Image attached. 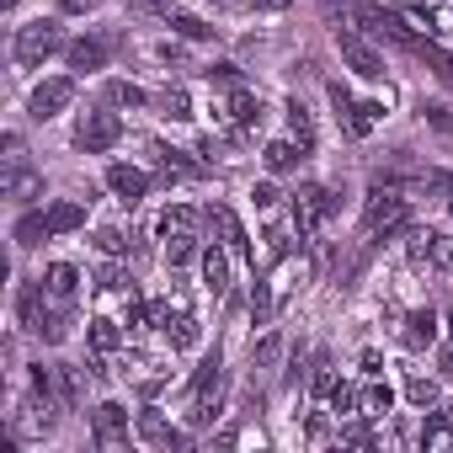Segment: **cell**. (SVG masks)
I'll use <instances>...</instances> for the list:
<instances>
[{"label":"cell","mask_w":453,"mask_h":453,"mask_svg":"<svg viewBox=\"0 0 453 453\" xmlns=\"http://www.w3.org/2000/svg\"><path fill=\"white\" fill-rule=\"evenodd\" d=\"M405 219H411V208H405V197H400V187L389 181H379L373 192H368V208H363V224H368V235H395V230H405Z\"/></svg>","instance_id":"cell-1"},{"label":"cell","mask_w":453,"mask_h":453,"mask_svg":"<svg viewBox=\"0 0 453 453\" xmlns=\"http://www.w3.org/2000/svg\"><path fill=\"white\" fill-rule=\"evenodd\" d=\"M49 54H59V22H27V27H17L12 59H17L22 70H38Z\"/></svg>","instance_id":"cell-2"},{"label":"cell","mask_w":453,"mask_h":453,"mask_svg":"<svg viewBox=\"0 0 453 453\" xmlns=\"http://www.w3.org/2000/svg\"><path fill=\"white\" fill-rule=\"evenodd\" d=\"M331 213H336V192L331 187H315L310 181V187L294 192V224H299V235H315Z\"/></svg>","instance_id":"cell-3"},{"label":"cell","mask_w":453,"mask_h":453,"mask_svg":"<svg viewBox=\"0 0 453 453\" xmlns=\"http://www.w3.org/2000/svg\"><path fill=\"white\" fill-rule=\"evenodd\" d=\"M336 49H342V59H347L363 81H384V54H379L373 43H363L357 27H336Z\"/></svg>","instance_id":"cell-4"},{"label":"cell","mask_w":453,"mask_h":453,"mask_svg":"<svg viewBox=\"0 0 453 453\" xmlns=\"http://www.w3.org/2000/svg\"><path fill=\"white\" fill-rule=\"evenodd\" d=\"M118 139H123L118 112H86V118H81V128H75V144H81L86 155H102V150H112Z\"/></svg>","instance_id":"cell-5"},{"label":"cell","mask_w":453,"mask_h":453,"mask_svg":"<svg viewBox=\"0 0 453 453\" xmlns=\"http://www.w3.org/2000/svg\"><path fill=\"white\" fill-rule=\"evenodd\" d=\"M91 432H96V448H128V411L118 400L96 405L91 411Z\"/></svg>","instance_id":"cell-6"},{"label":"cell","mask_w":453,"mask_h":453,"mask_svg":"<svg viewBox=\"0 0 453 453\" xmlns=\"http://www.w3.org/2000/svg\"><path fill=\"white\" fill-rule=\"evenodd\" d=\"M70 102H75V81H65V75H59V81H43V86L33 91V102H27V107H33V118H38V123H49V118H59Z\"/></svg>","instance_id":"cell-7"},{"label":"cell","mask_w":453,"mask_h":453,"mask_svg":"<svg viewBox=\"0 0 453 453\" xmlns=\"http://www.w3.org/2000/svg\"><path fill=\"white\" fill-rule=\"evenodd\" d=\"M17 315H22V331H33V336H43L49 331V288L43 283H22V294H17Z\"/></svg>","instance_id":"cell-8"},{"label":"cell","mask_w":453,"mask_h":453,"mask_svg":"<svg viewBox=\"0 0 453 453\" xmlns=\"http://www.w3.org/2000/svg\"><path fill=\"white\" fill-rule=\"evenodd\" d=\"M107 187H112V197H118V203H128V208H134V203L150 192V176H144L139 165H112V171H107Z\"/></svg>","instance_id":"cell-9"},{"label":"cell","mask_w":453,"mask_h":453,"mask_svg":"<svg viewBox=\"0 0 453 453\" xmlns=\"http://www.w3.org/2000/svg\"><path fill=\"white\" fill-rule=\"evenodd\" d=\"M107 54H112V43H107V38H81V43H70V49H65L70 70H81V75H86V70H102V65H107Z\"/></svg>","instance_id":"cell-10"},{"label":"cell","mask_w":453,"mask_h":453,"mask_svg":"<svg viewBox=\"0 0 453 453\" xmlns=\"http://www.w3.org/2000/svg\"><path fill=\"white\" fill-rule=\"evenodd\" d=\"M203 283H208V294H224L230 288V246H208L203 251Z\"/></svg>","instance_id":"cell-11"},{"label":"cell","mask_w":453,"mask_h":453,"mask_svg":"<svg viewBox=\"0 0 453 453\" xmlns=\"http://www.w3.org/2000/svg\"><path fill=\"white\" fill-rule=\"evenodd\" d=\"M208 219H213V230H219V241L230 246L235 257H251V241H246V230H241V219H235L230 208H208Z\"/></svg>","instance_id":"cell-12"},{"label":"cell","mask_w":453,"mask_h":453,"mask_svg":"<svg viewBox=\"0 0 453 453\" xmlns=\"http://www.w3.org/2000/svg\"><path fill=\"white\" fill-rule=\"evenodd\" d=\"M379 118H384V102H352V107L342 112V128H347L352 139H368V134L379 128Z\"/></svg>","instance_id":"cell-13"},{"label":"cell","mask_w":453,"mask_h":453,"mask_svg":"<svg viewBox=\"0 0 453 453\" xmlns=\"http://www.w3.org/2000/svg\"><path fill=\"white\" fill-rule=\"evenodd\" d=\"M6 197H17V203L43 197V176H38V171H27L22 160H12V165H6Z\"/></svg>","instance_id":"cell-14"},{"label":"cell","mask_w":453,"mask_h":453,"mask_svg":"<svg viewBox=\"0 0 453 453\" xmlns=\"http://www.w3.org/2000/svg\"><path fill=\"white\" fill-rule=\"evenodd\" d=\"M139 437L155 442V448H181V432H176L160 411H139Z\"/></svg>","instance_id":"cell-15"},{"label":"cell","mask_w":453,"mask_h":453,"mask_svg":"<svg viewBox=\"0 0 453 453\" xmlns=\"http://www.w3.org/2000/svg\"><path fill=\"white\" fill-rule=\"evenodd\" d=\"M230 118H235V128H257V123H262V96L246 91V86H235V96H230Z\"/></svg>","instance_id":"cell-16"},{"label":"cell","mask_w":453,"mask_h":453,"mask_svg":"<svg viewBox=\"0 0 453 453\" xmlns=\"http://www.w3.org/2000/svg\"><path fill=\"white\" fill-rule=\"evenodd\" d=\"M299 150H304V144H299V139H273V144H267V150H262V160H267V171H273V176H278V171H294V165H299V160H304V155H299Z\"/></svg>","instance_id":"cell-17"},{"label":"cell","mask_w":453,"mask_h":453,"mask_svg":"<svg viewBox=\"0 0 453 453\" xmlns=\"http://www.w3.org/2000/svg\"><path fill=\"white\" fill-rule=\"evenodd\" d=\"M43 288H49V299H75V288H81V273H75L70 262H54V267L43 273Z\"/></svg>","instance_id":"cell-18"},{"label":"cell","mask_w":453,"mask_h":453,"mask_svg":"<svg viewBox=\"0 0 453 453\" xmlns=\"http://www.w3.org/2000/svg\"><path fill=\"white\" fill-rule=\"evenodd\" d=\"M432 342H437V315H432V310H416V315L405 320V347L421 352V347H432Z\"/></svg>","instance_id":"cell-19"},{"label":"cell","mask_w":453,"mask_h":453,"mask_svg":"<svg viewBox=\"0 0 453 453\" xmlns=\"http://www.w3.org/2000/svg\"><path fill=\"white\" fill-rule=\"evenodd\" d=\"M86 224V203H54L49 208V230L54 235H70V230H81Z\"/></svg>","instance_id":"cell-20"},{"label":"cell","mask_w":453,"mask_h":453,"mask_svg":"<svg viewBox=\"0 0 453 453\" xmlns=\"http://www.w3.org/2000/svg\"><path fill=\"white\" fill-rule=\"evenodd\" d=\"M49 235H54V230H49V213H22V219H17V246H22V251H33V246L49 241Z\"/></svg>","instance_id":"cell-21"},{"label":"cell","mask_w":453,"mask_h":453,"mask_svg":"<svg viewBox=\"0 0 453 453\" xmlns=\"http://www.w3.org/2000/svg\"><path fill=\"white\" fill-rule=\"evenodd\" d=\"M118 347H123L118 320H91V352H96V357H112Z\"/></svg>","instance_id":"cell-22"},{"label":"cell","mask_w":453,"mask_h":453,"mask_svg":"<svg viewBox=\"0 0 453 453\" xmlns=\"http://www.w3.org/2000/svg\"><path fill=\"white\" fill-rule=\"evenodd\" d=\"M197 257V235L181 230V235H165V267H187Z\"/></svg>","instance_id":"cell-23"},{"label":"cell","mask_w":453,"mask_h":453,"mask_svg":"<svg viewBox=\"0 0 453 453\" xmlns=\"http://www.w3.org/2000/svg\"><path fill=\"white\" fill-rule=\"evenodd\" d=\"M288 128H294V139H299V144H304V150H310V144H315V118H310V107H304V102H299V96H294V102H288Z\"/></svg>","instance_id":"cell-24"},{"label":"cell","mask_w":453,"mask_h":453,"mask_svg":"<svg viewBox=\"0 0 453 453\" xmlns=\"http://www.w3.org/2000/svg\"><path fill=\"white\" fill-rule=\"evenodd\" d=\"M165 336H171L176 352H187V347H197V320H192V315H171V320H165Z\"/></svg>","instance_id":"cell-25"},{"label":"cell","mask_w":453,"mask_h":453,"mask_svg":"<svg viewBox=\"0 0 453 453\" xmlns=\"http://www.w3.org/2000/svg\"><path fill=\"white\" fill-rule=\"evenodd\" d=\"M405 400H411L416 411H432V405H437V384L421 379V373H405Z\"/></svg>","instance_id":"cell-26"},{"label":"cell","mask_w":453,"mask_h":453,"mask_svg":"<svg viewBox=\"0 0 453 453\" xmlns=\"http://www.w3.org/2000/svg\"><path fill=\"white\" fill-rule=\"evenodd\" d=\"M389 405H395V389H389V384H368V389L357 395V411H363V416H384Z\"/></svg>","instance_id":"cell-27"},{"label":"cell","mask_w":453,"mask_h":453,"mask_svg":"<svg viewBox=\"0 0 453 453\" xmlns=\"http://www.w3.org/2000/svg\"><path fill=\"white\" fill-rule=\"evenodd\" d=\"M448 432H453V400H448V405H442L437 416H426V421H421V448H432V442H442Z\"/></svg>","instance_id":"cell-28"},{"label":"cell","mask_w":453,"mask_h":453,"mask_svg":"<svg viewBox=\"0 0 453 453\" xmlns=\"http://www.w3.org/2000/svg\"><path fill=\"white\" fill-rule=\"evenodd\" d=\"M181 230H197V213L187 203H176V208L160 213V235H181Z\"/></svg>","instance_id":"cell-29"},{"label":"cell","mask_w":453,"mask_h":453,"mask_svg":"<svg viewBox=\"0 0 453 453\" xmlns=\"http://www.w3.org/2000/svg\"><path fill=\"white\" fill-rule=\"evenodd\" d=\"M165 22H171V27H176L181 38H192V43H203V38H213V27H208V22H197V17H187V12H171Z\"/></svg>","instance_id":"cell-30"},{"label":"cell","mask_w":453,"mask_h":453,"mask_svg":"<svg viewBox=\"0 0 453 453\" xmlns=\"http://www.w3.org/2000/svg\"><path fill=\"white\" fill-rule=\"evenodd\" d=\"M107 102H118V107H144L150 96H144L134 81H107Z\"/></svg>","instance_id":"cell-31"},{"label":"cell","mask_w":453,"mask_h":453,"mask_svg":"<svg viewBox=\"0 0 453 453\" xmlns=\"http://www.w3.org/2000/svg\"><path fill=\"white\" fill-rule=\"evenodd\" d=\"M160 112H165L171 123H187V118H192V96L176 86V91H165V96H160Z\"/></svg>","instance_id":"cell-32"},{"label":"cell","mask_w":453,"mask_h":453,"mask_svg":"<svg viewBox=\"0 0 453 453\" xmlns=\"http://www.w3.org/2000/svg\"><path fill=\"white\" fill-rule=\"evenodd\" d=\"M54 395H59L65 405H75V395H81V373H75L70 363H59V368H54Z\"/></svg>","instance_id":"cell-33"},{"label":"cell","mask_w":453,"mask_h":453,"mask_svg":"<svg viewBox=\"0 0 453 453\" xmlns=\"http://www.w3.org/2000/svg\"><path fill=\"white\" fill-rule=\"evenodd\" d=\"M331 389H336V368H331V357H320L315 363V379H310V395L315 400H331Z\"/></svg>","instance_id":"cell-34"},{"label":"cell","mask_w":453,"mask_h":453,"mask_svg":"<svg viewBox=\"0 0 453 453\" xmlns=\"http://www.w3.org/2000/svg\"><path fill=\"white\" fill-rule=\"evenodd\" d=\"M160 171H165V181H171V176H197L203 165H192V160H181V150H160Z\"/></svg>","instance_id":"cell-35"},{"label":"cell","mask_w":453,"mask_h":453,"mask_svg":"<svg viewBox=\"0 0 453 453\" xmlns=\"http://www.w3.org/2000/svg\"><path fill=\"white\" fill-rule=\"evenodd\" d=\"M357 395H363V389L336 384V389H331V411H336V416H363V411H357Z\"/></svg>","instance_id":"cell-36"},{"label":"cell","mask_w":453,"mask_h":453,"mask_svg":"<svg viewBox=\"0 0 453 453\" xmlns=\"http://www.w3.org/2000/svg\"><path fill=\"white\" fill-rule=\"evenodd\" d=\"M405 251H411L416 267H432V230H411V246Z\"/></svg>","instance_id":"cell-37"},{"label":"cell","mask_w":453,"mask_h":453,"mask_svg":"<svg viewBox=\"0 0 453 453\" xmlns=\"http://www.w3.org/2000/svg\"><path fill=\"white\" fill-rule=\"evenodd\" d=\"M432 267H453V230H432Z\"/></svg>","instance_id":"cell-38"},{"label":"cell","mask_w":453,"mask_h":453,"mask_svg":"<svg viewBox=\"0 0 453 453\" xmlns=\"http://www.w3.org/2000/svg\"><path fill=\"white\" fill-rule=\"evenodd\" d=\"M273 304H278V299H273V288L262 283V288L251 294V320H257V326H267V320H273Z\"/></svg>","instance_id":"cell-39"},{"label":"cell","mask_w":453,"mask_h":453,"mask_svg":"<svg viewBox=\"0 0 453 453\" xmlns=\"http://www.w3.org/2000/svg\"><path fill=\"white\" fill-rule=\"evenodd\" d=\"M405 12H411V22H421L426 33H437V6H432V0H411Z\"/></svg>","instance_id":"cell-40"},{"label":"cell","mask_w":453,"mask_h":453,"mask_svg":"<svg viewBox=\"0 0 453 453\" xmlns=\"http://www.w3.org/2000/svg\"><path fill=\"white\" fill-rule=\"evenodd\" d=\"M96 251H102V257H123V251H128V241H123L118 230H96Z\"/></svg>","instance_id":"cell-41"},{"label":"cell","mask_w":453,"mask_h":453,"mask_svg":"<svg viewBox=\"0 0 453 453\" xmlns=\"http://www.w3.org/2000/svg\"><path fill=\"white\" fill-rule=\"evenodd\" d=\"M102 288H107V294H134V278H128L123 267H107V273H102Z\"/></svg>","instance_id":"cell-42"},{"label":"cell","mask_w":453,"mask_h":453,"mask_svg":"<svg viewBox=\"0 0 453 453\" xmlns=\"http://www.w3.org/2000/svg\"><path fill=\"white\" fill-rule=\"evenodd\" d=\"M326 96H331V107H336V118H342V112L352 107V91H347L342 81H326Z\"/></svg>","instance_id":"cell-43"},{"label":"cell","mask_w":453,"mask_h":453,"mask_svg":"<svg viewBox=\"0 0 453 453\" xmlns=\"http://www.w3.org/2000/svg\"><path fill=\"white\" fill-rule=\"evenodd\" d=\"M278 352H283V342H278V336H262V342H257V363H262V368H273V363H278Z\"/></svg>","instance_id":"cell-44"},{"label":"cell","mask_w":453,"mask_h":453,"mask_svg":"<svg viewBox=\"0 0 453 453\" xmlns=\"http://www.w3.org/2000/svg\"><path fill=\"white\" fill-rule=\"evenodd\" d=\"M208 81H219V86H241V70H235V65H213Z\"/></svg>","instance_id":"cell-45"},{"label":"cell","mask_w":453,"mask_h":453,"mask_svg":"<svg viewBox=\"0 0 453 453\" xmlns=\"http://www.w3.org/2000/svg\"><path fill=\"white\" fill-rule=\"evenodd\" d=\"M251 197H257V208H273V203H278V187H273V181H262Z\"/></svg>","instance_id":"cell-46"},{"label":"cell","mask_w":453,"mask_h":453,"mask_svg":"<svg viewBox=\"0 0 453 453\" xmlns=\"http://www.w3.org/2000/svg\"><path fill=\"white\" fill-rule=\"evenodd\" d=\"M91 6H96V0H59L65 17H81V12H91Z\"/></svg>","instance_id":"cell-47"},{"label":"cell","mask_w":453,"mask_h":453,"mask_svg":"<svg viewBox=\"0 0 453 453\" xmlns=\"http://www.w3.org/2000/svg\"><path fill=\"white\" fill-rule=\"evenodd\" d=\"M379 368H384V357L373 347H363V373H379Z\"/></svg>","instance_id":"cell-48"},{"label":"cell","mask_w":453,"mask_h":453,"mask_svg":"<svg viewBox=\"0 0 453 453\" xmlns=\"http://www.w3.org/2000/svg\"><path fill=\"white\" fill-rule=\"evenodd\" d=\"M251 6H257V12H288L294 0H251Z\"/></svg>","instance_id":"cell-49"},{"label":"cell","mask_w":453,"mask_h":453,"mask_svg":"<svg viewBox=\"0 0 453 453\" xmlns=\"http://www.w3.org/2000/svg\"><path fill=\"white\" fill-rule=\"evenodd\" d=\"M448 331H453V310H448Z\"/></svg>","instance_id":"cell-50"},{"label":"cell","mask_w":453,"mask_h":453,"mask_svg":"<svg viewBox=\"0 0 453 453\" xmlns=\"http://www.w3.org/2000/svg\"><path fill=\"white\" fill-rule=\"evenodd\" d=\"M213 6H230V0H213Z\"/></svg>","instance_id":"cell-51"}]
</instances>
